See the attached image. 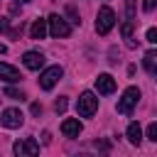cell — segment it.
Segmentation results:
<instances>
[{
  "label": "cell",
  "mask_w": 157,
  "mask_h": 157,
  "mask_svg": "<svg viewBox=\"0 0 157 157\" xmlns=\"http://www.w3.org/2000/svg\"><path fill=\"white\" fill-rule=\"evenodd\" d=\"M137 101H140V88H137V86H128V88L123 91V96H120L115 110L123 113V115H128V113H132V108L137 105Z\"/></svg>",
  "instance_id": "6da1fadb"
},
{
  "label": "cell",
  "mask_w": 157,
  "mask_h": 157,
  "mask_svg": "<svg viewBox=\"0 0 157 157\" xmlns=\"http://www.w3.org/2000/svg\"><path fill=\"white\" fill-rule=\"evenodd\" d=\"M96 110H98V98H96L91 91H83V93L78 96V101H76V113H78L81 118H93Z\"/></svg>",
  "instance_id": "7a4b0ae2"
},
{
  "label": "cell",
  "mask_w": 157,
  "mask_h": 157,
  "mask_svg": "<svg viewBox=\"0 0 157 157\" xmlns=\"http://www.w3.org/2000/svg\"><path fill=\"white\" fill-rule=\"evenodd\" d=\"M113 27H115V12L108 5H103L98 10V17H96V32L98 34H108Z\"/></svg>",
  "instance_id": "3957f363"
},
{
  "label": "cell",
  "mask_w": 157,
  "mask_h": 157,
  "mask_svg": "<svg viewBox=\"0 0 157 157\" xmlns=\"http://www.w3.org/2000/svg\"><path fill=\"white\" fill-rule=\"evenodd\" d=\"M61 76H64V69H61L59 64H56V66H49V69H44V71L39 74V88H42V91H52Z\"/></svg>",
  "instance_id": "277c9868"
},
{
  "label": "cell",
  "mask_w": 157,
  "mask_h": 157,
  "mask_svg": "<svg viewBox=\"0 0 157 157\" xmlns=\"http://www.w3.org/2000/svg\"><path fill=\"white\" fill-rule=\"evenodd\" d=\"M47 32L59 39V37H69V34H71V27H69V22H66L64 17L49 15V20H47Z\"/></svg>",
  "instance_id": "5b68a950"
},
{
  "label": "cell",
  "mask_w": 157,
  "mask_h": 157,
  "mask_svg": "<svg viewBox=\"0 0 157 157\" xmlns=\"http://www.w3.org/2000/svg\"><path fill=\"white\" fill-rule=\"evenodd\" d=\"M12 152H15V157H37L39 145H37L34 137H25V140H17L12 145Z\"/></svg>",
  "instance_id": "8992f818"
},
{
  "label": "cell",
  "mask_w": 157,
  "mask_h": 157,
  "mask_svg": "<svg viewBox=\"0 0 157 157\" xmlns=\"http://www.w3.org/2000/svg\"><path fill=\"white\" fill-rule=\"evenodd\" d=\"M0 123H2L5 128L15 130V128H22L25 115H22V110H17V108H5V110H2V115H0Z\"/></svg>",
  "instance_id": "52a82bcc"
},
{
  "label": "cell",
  "mask_w": 157,
  "mask_h": 157,
  "mask_svg": "<svg viewBox=\"0 0 157 157\" xmlns=\"http://www.w3.org/2000/svg\"><path fill=\"white\" fill-rule=\"evenodd\" d=\"M22 64H25L29 71H39V69L44 66V54H42V52H25Z\"/></svg>",
  "instance_id": "ba28073f"
},
{
  "label": "cell",
  "mask_w": 157,
  "mask_h": 157,
  "mask_svg": "<svg viewBox=\"0 0 157 157\" xmlns=\"http://www.w3.org/2000/svg\"><path fill=\"white\" fill-rule=\"evenodd\" d=\"M96 91L103 93V96H110V93L115 91V78H113L110 74H98V78H96Z\"/></svg>",
  "instance_id": "9c48e42d"
},
{
  "label": "cell",
  "mask_w": 157,
  "mask_h": 157,
  "mask_svg": "<svg viewBox=\"0 0 157 157\" xmlns=\"http://www.w3.org/2000/svg\"><path fill=\"white\" fill-rule=\"evenodd\" d=\"M0 78L2 81H7V83H17L20 78H22V74H20V69H15V66H10V64H0Z\"/></svg>",
  "instance_id": "30bf717a"
},
{
  "label": "cell",
  "mask_w": 157,
  "mask_h": 157,
  "mask_svg": "<svg viewBox=\"0 0 157 157\" xmlns=\"http://www.w3.org/2000/svg\"><path fill=\"white\" fill-rule=\"evenodd\" d=\"M61 132H64L66 137H78V132H81V123H78L76 118H66V120L61 123Z\"/></svg>",
  "instance_id": "8fae6325"
},
{
  "label": "cell",
  "mask_w": 157,
  "mask_h": 157,
  "mask_svg": "<svg viewBox=\"0 0 157 157\" xmlns=\"http://www.w3.org/2000/svg\"><path fill=\"white\" fill-rule=\"evenodd\" d=\"M29 37L32 39H44L47 37V20H34L29 27Z\"/></svg>",
  "instance_id": "7c38bea8"
},
{
  "label": "cell",
  "mask_w": 157,
  "mask_h": 157,
  "mask_svg": "<svg viewBox=\"0 0 157 157\" xmlns=\"http://www.w3.org/2000/svg\"><path fill=\"white\" fill-rule=\"evenodd\" d=\"M125 135H128V140L132 145H140L142 142V128H140V123H130L128 130H125Z\"/></svg>",
  "instance_id": "4fadbf2b"
},
{
  "label": "cell",
  "mask_w": 157,
  "mask_h": 157,
  "mask_svg": "<svg viewBox=\"0 0 157 157\" xmlns=\"http://www.w3.org/2000/svg\"><path fill=\"white\" fill-rule=\"evenodd\" d=\"M142 64H145V69H147V74H150V76H155V74H157V52H155V49H150V52L145 54V59H142Z\"/></svg>",
  "instance_id": "5bb4252c"
},
{
  "label": "cell",
  "mask_w": 157,
  "mask_h": 157,
  "mask_svg": "<svg viewBox=\"0 0 157 157\" xmlns=\"http://www.w3.org/2000/svg\"><path fill=\"white\" fill-rule=\"evenodd\" d=\"M120 32H123L125 44L132 49V47H135V39H132V22H130V20H125V22H123V27H120Z\"/></svg>",
  "instance_id": "9a60e30c"
},
{
  "label": "cell",
  "mask_w": 157,
  "mask_h": 157,
  "mask_svg": "<svg viewBox=\"0 0 157 157\" xmlns=\"http://www.w3.org/2000/svg\"><path fill=\"white\" fill-rule=\"evenodd\" d=\"M5 96H7V98H12V101H25V93H22V91H17V88H12V86H7V88H5Z\"/></svg>",
  "instance_id": "2e32d148"
},
{
  "label": "cell",
  "mask_w": 157,
  "mask_h": 157,
  "mask_svg": "<svg viewBox=\"0 0 157 157\" xmlns=\"http://www.w3.org/2000/svg\"><path fill=\"white\" fill-rule=\"evenodd\" d=\"M135 2H137V0H125V15H128L130 22L135 20Z\"/></svg>",
  "instance_id": "e0dca14e"
},
{
  "label": "cell",
  "mask_w": 157,
  "mask_h": 157,
  "mask_svg": "<svg viewBox=\"0 0 157 157\" xmlns=\"http://www.w3.org/2000/svg\"><path fill=\"white\" fill-rule=\"evenodd\" d=\"M66 15L71 17V22H74V25H81V20H78V12H76V7H74V5H66Z\"/></svg>",
  "instance_id": "ac0fdd59"
},
{
  "label": "cell",
  "mask_w": 157,
  "mask_h": 157,
  "mask_svg": "<svg viewBox=\"0 0 157 157\" xmlns=\"http://www.w3.org/2000/svg\"><path fill=\"white\" fill-rule=\"evenodd\" d=\"M54 110H56V113H64V110H66V98H64V96H59V98L54 101Z\"/></svg>",
  "instance_id": "d6986e66"
},
{
  "label": "cell",
  "mask_w": 157,
  "mask_h": 157,
  "mask_svg": "<svg viewBox=\"0 0 157 157\" xmlns=\"http://www.w3.org/2000/svg\"><path fill=\"white\" fill-rule=\"evenodd\" d=\"M147 140L157 142V123H150V125H147Z\"/></svg>",
  "instance_id": "ffe728a7"
},
{
  "label": "cell",
  "mask_w": 157,
  "mask_h": 157,
  "mask_svg": "<svg viewBox=\"0 0 157 157\" xmlns=\"http://www.w3.org/2000/svg\"><path fill=\"white\" fill-rule=\"evenodd\" d=\"M147 42H150V44H155V42H157V29H155V27H150V29H147Z\"/></svg>",
  "instance_id": "44dd1931"
},
{
  "label": "cell",
  "mask_w": 157,
  "mask_h": 157,
  "mask_svg": "<svg viewBox=\"0 0 157 157\" xmlns=\"http://www.w3.org/2000/svg\"><path fill=\"white\" fill-rule=\"evenodd\" d=\"M155 5H157V0H145V2H142V10H145V12H152Z\"/></svg>",
  "instance_id": "7402d4cb"
},
{
  "label": "cell",
  "mask_w": 157,
  "mask_h": 157,
  "mask_svg": "<svg viewBox=\"0 0 157 157\" xmlns=\"http://www.w3.org/2000/svg\"><path fill=\"white\" fill-rule=\"evenodd\" d=\"M32 115H42V103H32Z\"/></svg>",
  "instance_id": "603a6c76"
},
{
  "label": "cell",
  "mask_w": 157,
  "mask_h": 157,
  "mask_svg": "<svg viewBox=\"0 0 157 157\" xmlns=\"http://www.w3.org/2000/svg\"><path fill=\"white\" fill-rule=\"evenodd\" d=\"M52 142V135H49V130H44L42 132V145H49Z\"/></svg>",
  "instance_id": "cb8c5ba5"
},
{
  "label": "cell",
  "mask_w": 157,
  "mask_h": 157,
  "mask_svg": "<svg viewBox=\"0 0 157 157\" xmlns=\"http://www.w3.org/2000/svg\"><path fill=\"white\" fill-rule=\"evenodd\" d=\"M5 29H7V20H5V17H0V32H5Z\"/></svg>",
  "instance_id": "d4e9b609"
},
{
  "label": "cell",
  "mask_w": 157,
  "mask_h": 157,
  "mask_svg": "<svg viewBox=\"0 0 157 157\" xmlns=\"http://www.w3.org/2000/svg\"><path fill=\"white\" fill-rule=\"evenodd\" d=\"M76 157H88V155H76Z\"/></svg>",
  "instance_id": "484cf974"
},
{
  "label": "cell",
  "mask_w": 157,
  "mask_h": 157,
  "mask_svg": "<svg viewBox=\"0 0 157 157\" xmlns=\"http://www.w3.org/2000/svg\"><path fill=\"white\" fill-rule=\"evenodd\" d=\"M20 2H29V0H20Z\"/></svg>",
  "instance_id": "4316f807"
}]
</instances>
